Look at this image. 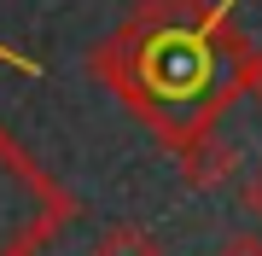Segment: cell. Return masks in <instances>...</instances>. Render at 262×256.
<instances>
[{
	"mask_svg": "<svg viewBox=\"0 0 262 256\" xmlns=\"http://www.w3.org/2000/svg\"><path fill=\"white\" fill-rule=\"evenodd\" d=\"M58 198L18 146L0 134V256H29L58 227Z\"/></svg>",
	"mask_w": 262,
	"mask_h": 256,
	"instance_id": "1",
	"label": "cell"
},
{
	"mask_svg": "<svg viewBox=\"0 0 262 256\" xmlns=\"http://www.w3.org/2000/svg\"><path fill=\"white\" fill-rule=\"evenodd\" d=\"M210 256H262V233H227Z\"/></svg>",
	"mask_w": 262,
	"mask_h": 256,
	"instance_id": "4",
	"label": "cell"
},
{
	"mask_svg": "<svg viewBox=\"0 0 262 256\" xmlns=\"http://www.w3.org/2000/svg\"><path fill=\"white\" fill-rule=\"evenodd\" d=\"M239 82H245V94H251V99H256V111H262V58H251V64H245V76H239Z\"/></svg>",
	"mask_w": 262,
	"mask_h": 256,
	"instance_id": "6",
	"label": "cell"
},
{
	"mask_svg": "<svg viewBox=\"0 0 262 256\" xmlns=\"http://www.w3.org/2000/svg\"><path fill=\"white\" fill-rule=\"evenodd\" d=\"M175 157H181V180H187L192 192H215V187H227V180L239 175V146L215 123H192L175 140Z\"/></svg>",
	"mask_w": 262,
	"mask_h": 256,
	"instance_id": "2",
	"label": "cell"
},
{
	"mask_svg": "<svg viewBox=\"0 0 262 256\" xmlns=\"http://www.w3.org/2000/svg\"><path fill=\"white\" fill-rule=\"evenodd\" d=\"M94 256H163L158 233L140 227V221H111L99 239H94Z\"/></svg>",
	"mask_w": 262,
	"mask_h": 256,
	"instance_id": "3",
	"label": "cell"
},
{
	"mask_svg": "<svg viewBox=\"0 0 262 256\" xmlns=\"http://www.w3.org/2000/svg\"><path fill=\"white\" fill-rule=\"evenodd\" d=\"M239 204H245V210H251V216L262 221V163H256V169L239 180Z\"/></svg>",
	"mask_w": 262,
	"mask_h": 256,
	"instance_id": "5",
	"label": "cell"
}]
</instances>
